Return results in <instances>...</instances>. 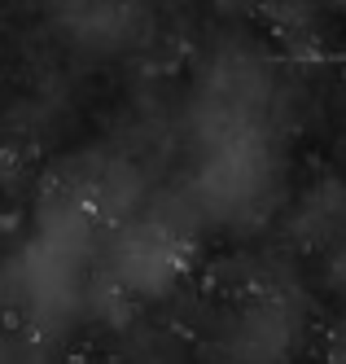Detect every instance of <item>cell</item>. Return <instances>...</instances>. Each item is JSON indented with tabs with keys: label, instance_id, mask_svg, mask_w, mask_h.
I'll use <instances>...</instances> for the list:
<instances>
[{
	"label": "cell",
	"instance_id": "1",
	"mask_svg": "<svg viewBox=\"0 0 346 364\" xmlns=\"http://www.w3.org/2000/svg\"><path fill=\"white\" fill-rule=\"evenodd\" d=\"M329 272H333V285L346 294V242H337V250H333V264H329Z\"/></svg>",
	"mask_w": 346,
	"mask_h": 364
}]
</instances>
